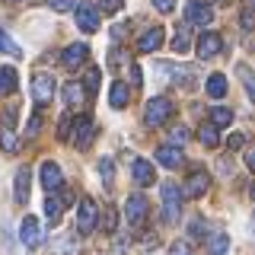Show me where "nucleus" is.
<instances>
[{
	"label": "nucleus",
	"mask_w": 255,
	"mask_h": 255,
	"mask_svg": "<svg viewBox=\"0 0 255 255\" xmlns=\"http://www.w3.org/2000/svg\"><path fill=\"white\" fill-rule=\"evenodd\" d=\"M29 188H32V169L22 166V169H16V182H13V195H16L19 204L29 201Z\"/></svg>",
	"instance_id": "14"
},
{
	"label": "nucleus",
	"mask_w": 255,
	"mask_h": 255,
	"mask_svg": "<svg viewBox=\"0 0 255 255\" xmlns=\"http://www.w3.org/2000/svg\"><path fill=\"white\" fill-rule=\"evenodd\" d=\"M163 42H166V32H163V26H153V29H147V32L140 35L137 48H140L143 54H153V51H156V48L163 45Z\"/></svg>",
	"instance_id": "15"
},
{
	"label": "nucleus",
	"mask_w": 255,
	"mask_h": 255,
	"mask_svg": "<svg viewBox=\"0 0 255 255\" xmlns=\"http://www.w3.org/2000/svg\"><path fill=\"white\" fill-rule=\"evenodd\" d=\"M207 122H211V125H214V128L220 131V128H227L230 122H233V112H230L227 106H217V109H211V115H207Z\"/></svg>",
	"instance_id": "22"
},
{
	"label": "nucleus",
	"mask_w": 255,
	"mask_h": 255,
	"mask_svg": "<svg viewBox=\"0 0 255 255\" xmlns=\"http://www.w3.org/2000/svg\"><path fill=\"white\" fill-rule=\"evenodd\" d=\"M156 159L166 166V169H179V166L185 163V153H182L179 147H172V143H166V147L156 150Z\"/></svg>",
	"instance_id": "17"
},
{
	"label": "nucleus",
	"mask_w": 255,
	"mask_h": 255,
	"mask_svg": "<svg viewBox=\"0 0 255 255\" xmlns=\"http://www.w3.org/2000/svg\"><path fill=\"white\" fill-rule=\"evenodd\" d=\"M70 128H74V118L64 115V118H61V128H58V137H61V140H70Z\"/></svg>",
	"instance_id": "32"
},
{
	"label": "nucleus",
	"mask_w": 255,
	"mask_h": 255,
	"mask_svg": "<svg viewBox=\"0 0 255 255\" xmlns=\"http://www.w3.org/2000/svg\"><path fill=\"white\" fill-rule=\"evenodd\" d=\"M96 90H99V67H90V70H86V93H96Z\"/></svg>",
	"instance_id": "30"
},
{
	"label": "nucleus",
	"mask_w": 255,
	"mask_h": 255,
	"mask_svg": "<svg viewBox=\"0 0 255 255\" xmlns=\"http://www.w3.org/2000/svg\"><path fill=\"white\" fill-rule=\"evenodd\" d=\"M243 143H246V137H243V134H233V137L227 140V147H230V150H239Z\"/></svg>",
	"instance_id": "41"
},
{
	"label": "nucleus",
	"mask_w": 255,
	"mask_h": 255,
	"mask_svg": "<svg viewBox=\"0 0 255 255\" xmlns=\"http://www.w3.org/2000/svg\"><path fill=\"white\" fill-rule=\"evenodd\" d=\"M10 3H16V0H10Z\"/></svg>",
	"instance_id": "48"
},
{
	"label": "nucleus",
	"mask_w": 255,
	"mask_h": 255,
	"mask_svg": "<svg viewBox=\"0 0 255 255\" xmlns=\"http://www.w3.org/2000/svg\"><path fill=\"white\" fill-rule=\"evenodd\" d=\"M169 255H195V249H191V243H185V239H175Z\"/></svg>",
	"instance_id": "31"
},
{
	"label": "nucleus",
	"mask_w": 255,
	"mask_h": 255,
	"mask_svg": "<svg viewBox=\"0 0 255 255\" xmlns=\"http://www.w3.org/2000/svg\"><path fill=\"white\" fill-rule=\"evenodd\" d=\"M191 236H195V239H204V236H207V223H204L201 217L191 220Z\"/></svg>",
	"instance_id": "34"
},
{
	"label": "nucleus",
	"mask_w": 255,
	"mask_h": 255,
	"mask_svg": "<svg viewBox=\"0 0 255 255\" xmlns=\"http://www.w3.org/2000/svg\"><path fill=\"white\" fill-rule=\"evenodd\" d=\"M147 214H150V204H147L143 195H131L125 201V217H128L131 227H143V223H147Z\"/></svg>",
	"instance_id": "6"
},
{
	"label": "nucleus",
	"mask_w": 255,
	"mask_h": 255,
	"mask_svg": "<svg viewBox=\"0 0 255 255\" xmlns=\"http://www.w3.org/2000/svg\"><path fill=\"white\" fill-rule=\"evenodd\" d=\"M38 128H42V115H38V112H35V115L29 118V128H26V137H35V134H38Z\"/></svg>",
	"instance_id": "35"
},
{
	"label": "nucleus",
	"mask_w": 255,
	"mask_h": 255,
	"mask_svg": "<svg viewBox=\"0 0 255 255\" xmlns=\"http://www.w3.org/2000/svg\"><path fill=\"white\" fill-rule=\"evenodd\" d=\"M252 26H255V13L246 10V13H243V29H252Z\"/></svg>",
	"instance_id": "43"
},
{
	"label": "nucleus",
	"mask_w": 255,
	"mask_h": 255,
	"mask_svg": "<svg viewBox=\"0 0 255 255\" xmlns=\"http://www.w3.org/2000/svg\"><path fill=\"white\" fill-rule=\"evenodd\" d=\"M179 214H182V191L175 182H166L163 185V220L179 223Z\"/></svg>",
	"instance_id": "2"
},
{
	"label": "nucleus",
	"mask_w": 255,
	"mask_h": 255,
	"mask_svg": "<svg viewBox=\"0 0 255 255\" xmlns=\"http://www.w3.org/2000/svg\"><path fill=\"white\" fill-rule=\"evenodd\" d=\"M198 140H201L204 147H217V143H220V134H217V128H214L211 122H204L201 128H198Z\"/></svg>",
	"instance_id": "23"
},
{
	"label": "nucleus",
	"mask_w": 255,
	"mask_h": 255,
	"mask_svg": "<svg viewBox=\"0 0 255 255\" xmlns=\"http://www.w3.org/2000/svg\"><path fill=\"white\" fill-rule=\"evenodd\" d=\"M70 140H74V147H80V150H86L93 143V137H96V122L90 115H80V118H74V128H70Z\"/></svg>",
	"instance_id": "5"
},
{
	"label": "nucleus",
	"mask_w": 255,
	"mask_h": 255,
	"mask_svg": "<svg viewBox=\"0 0 255 255\" xmlns=\"http://www.w3.org/2000/svg\"><path fill=\"white\" fill-rule=\"evenodd\" d=\"M246 3V10H255V0H243Z\"/></svg>",
	"instance_id": "45"
},
{
	"label": "nucleus",
	"mask_w": 255,
	"mask_h": 255,
	"mask_svg": "<svg viewBox=\"0 0 255 255\" xmlns=\"http://www.w3.org/2000/svg\"><path fill=\"white\" fill-rule=\"evenodd\" d=\"M153 6L159 13H172V6H175V0H153Z\"/></svg>",
	"instance_id": "39"
},
{
	"label": "nucleus",
	"mask_w": 255,
	"mask_h": 255,
	"mask_svg": "<svg viewBox=\"0 0 255 255\" xmlns=\"http://www.w3.org/2000/svg\"><path fill=\"white\" fill-rule=\"evenodd\" d=\"M102 230H109V233L115 230V211H112V207L106 211V217H102Z\"/></svg>",
	"instance_id": "38"
},
{
	"label": "nucleus",
	"mask_w": 255,
	"mask_h": 255,
	"mask_svg": "<svg viewBox=\"0 0 255 255\" xmlns=\"http://www.w3.org/2000/svg\"><path fill=\"white\" fill-rule=\"evenodd\" d=\"M0 143H3V150H6V153H16V150H19V137H16V134L10 131V125H3V128H0Z\"/></svg>",
	"instance_id": "26"
},
{
	"label": "nucleus",
	"mask_w": 255,
	"mask_h": 255,
	"mask_svg": "<svg viewBox=\"0 0 255 255\" xmlns=\"http://www.w3.org/2000/svg\"><path fill=\"white\" fill-rule=\"evenodd\" d=\"M188 137H191L188 128H182V125H179V128H172V140H175V143H185Z\"/></svg>",
	"instance_id": "37"
},
{
	"label": "nucleus",
	"mask_w": 255,
	"mask_h": 255,
	"mask_svg": "<svg viewBox=\"0 0 255 255\" xmlns=\"http://www.w3.org/2000/svg\"><path fill=\"white\" fill-rule=\"evenodd\" d=\"M77 26L80 32H86V35H93V32H99V10H96L93 3H77Z\"/></svg>",
	"instance_id": "9"
},
{
	"label": "nucleus",
	"mask_w": 255,
	"mask_h": 255,
	"mask_svg": "<svg viewBox=\"0 0 255 255\" xmlns=\"http://www.w3.org/2000/svg\"><path fill=\"white\" fill-rule=\"evenodd\" d=\"M204 86H207V96H211V99H223V96H227V77L223 74H211Z\"/></svg>",
	"instance_id": "20"
},
{
	"label": "nucleus",
	"mask_w": 255,
	"mask_h": 255,
	"mask_svg": "<svg viewBox=\"0 0 255 255\" xmlns=\"http://www.w3.org/2000/svg\"><path fill=\"white\" fill-rule=\"evenodd\" d=\"M246 166H249V169L255 172V150H252V153H249V156H246Z\"/></svg>",
	"instance_id": "44"
},
{
	"label": "nucleus",
	"mask_w": 255,
	"mask_h": 255,
	"mask_svg": "<svg viewBox=\"0 0 255 255\" xmlns=\"http://www.w3.org/2000/svg\"><path fill=\"white\" fill-rule=\"evenodd\" d=\"M172 118V99H166V96H153V99L147 102V112H143V122L147 125H153V128H159V125H166Z\"/></svg>",
	"instance_id": "1"
},
{
	"label": "nucleus",
	"mask_w": 255,
	"mask_h": 255,
	"mask_svg": "<svg viewBox=\"0 0 255 255\" xmlns=\"http://www.w3.org/2000/svg\"><path fill=\"white\" fill-rule=\"evenodd\" d=\"M207 188H211V175H207L204 169H195V172L185 179V188H182V195H185V198H201Z\"/></svg>",
	"instance_id": "11"
},
{
	"label": "nucleus",
	"mask_w": 255,
	"mask_h": 255,
	"mask_svg": "<svg viewBox=\"0 0 255 255\" xmlns=\"http://www.w3.org/2000/svg\"><path fill=\"white\" fill-rule=\"evenodd\" d=\"M42 185H45V191L51 195V191H58L61 185H64V175H61V166L58 163H42Z\"/></svg>",
	"instance_id": "13"
},
{
	"label": "nucleus",
	"mask_w": 255,
	"mask_h": 255,
	"mask_svg": "<svg viewBox=\"0 0 255 255\" xmlns=\"http://www.w3.org/2000/svg\"><path fill=\"white\" fill-rule=\"evenodd\" d=\"M16 86H19L16 70H13V67H0V96H13Z\"/></svg>",
	"instance_id": "19"
},
{
	"label": "nucleus",
	"mask_w": 255,
	"mask_h": 255,
	"mask_svg": "<svg viewBox=\"0 0 255 255\" xmlns=\"http://www.w3.org/2000/svg\"><path fill=\"white\" fill-rule=\"evenodd\" d=\"M185 22H188V26H198V29L211 26V22H214L211 3H204V0H188V3H185Z\"/></svg>",
	"instance_id": "4"
},
{
	"label": "nucleus",
	"mask_w": 255,
	"mask_h": 255,
	"mask_svg": "<svg viewBox=\"0 0 255 255\" xmlns=\"http://www.w3.org/2000/svg\"><path fill=\"white\" fill-rule=\"evenodd\" d=\"M252 198H255V185H252Z\"/></svg>",
	"instance_id": "47"
},
{
	"label": "nucleus",
	"mask_w": 255,
	"mask_h": 255,
	"mask_svg": "<svg viewBox=\"0 0 255 255\" xmlns=\"http://www.w3.org/2000/svg\"><path fill=\"white\" fill-rule=\"evenodd\" d=\"M0 51H6V54H10V58H22V48L16 45V42H13L10 35H6L3 29H0Z\"/></svg>",
	"instance_id": "28"
},
{
	"label": "nucleus",
	"mask_w": 255,
	"mask_h": 255,
	"mask_svg": "<svg viewBox=\"0 0 255 255\" xmlns=\"http://www.w3.org/2000/svg\"><path fill=\"white\" fill-rule=\"evenodd\" d=\"M42 223H38V217H26L19 223V239H22V246H29V249H35L38 243H42Z\"/></svg>",
	"instance_id": "12"
},
{
	"label": "nucleus",
	"mask_w": 255,
	"mask_h": 255,
	"mask_svg": "<svg viewBox=\"0 0 255 255\" xmlns=\"http://www.w3.org/2000/svg\"><path fill=\"white\" fill-rule=\"evenodd\" d=\"M48 6L54 13H67V10H74V0H48Z\"/></svg>",
	"instance_id": "33"
},
{
	"label": "nucleus",
	"mask_w": 255,
	"mask_h": 255,
	"mask_svg": "<svg viewBox=\"0 0 255 255\" xmlns=\"http://www.w3.org/2000/svg\"><path fill=\"white\" fill-rule=\"evenodd\" d=\"M86 58H90V45H83V42H77V45H67L64 48V54H61V64L67 70H77V67H83Z\"/></svg>",
	"instance_id": "10"
},
{
	"label": "nucleus",
	"mask_w": 255,
	"mask_h": 255,
	"mask_svg": "<svg viewBox=\"0 0 255 255\" xmlns=\"http://www.w3.org/2000/svg\"><path fill=\"white\" fill-rule=\"evenodd\" d=\"M188 48H191L188 29H179V32H175V35H172V51H175V54H185Z\"/></svg>",
	"instance_id": "27"
},
{
	"label": "nucleus",
	"mask_w": 255,
	"mask_h": 255,
	"mask_svg": "<svg viewBox=\"0 0 255 255\" xmlns=\"http://www.w3.org/2000/svg\"><path fill=\"white\" fill-rule=\"evenodd\" d=\"M96 227H99V207H96L93 198H83L80 207H77V230L83 236H90Z\"/></svg>",
	"instance_id": "3"
},
{
	"label": "nucleus",
	"mask_w": 255,
	"mask_h": 255,
	"mask_svg": "<svg viewBox=\"0 0 255 255\" xmlns=\"http://www.w3.org/2000/svg\"><path fill=\"white\" fill-rule=\"evenodd\" d=\"M128 70H131V80H134V86H140V83H143V77H140V67H137V64H131Z\"/></svg>",
	"instance_id": "42"
},
{
	"label": "nucleus",
	"mask_w": 255,
	"mask_h": 255,
	"mask_svg": "<svg viewBox=\"0 0 255 255\" xmlns=\"http://www.w3.org/2000/svg\"><path fill=\"white\" fill-rule=\"evenodd\" d=\"M102 10H106V13H118V10H122V0H102Z\"/></svg>",
	"instance_id": "40"
},
{
	"label": "nucleus",
	"mask_w": 255,
	"mask_h": 255,
	"mask_svg": "<svg viewBox=\"0 0 255 255\" xmlns=\"http://www.w3.org/2000/svg\"><path fill=\"white\" fill-rule=\"evenodd\" d=\"M214 3H227V0H214Z\"/></svg>",
	"instance_id": "46"
},
{
	"label": "nucleus",
	"mask_w": 255,
	"mask_h": 255,
	"mask_svg": "<svg viewBox=\"0 0 255 255\" xmlns=\"http://www.w3.org/2000/svg\"><path fill=\"white\" fill-rule=\"evenodd\" d=\"M99 175H102L106 185H112V159H102V163H99Z\"/></svg>",
	"instance_id": "36"
},
{
	"label": "nucleus",
	"mask_w": 255,
	"mask_h": 255,
	"mask_svg": "<svg viewBox=\"0 0 255 255\" xmlns=\"http://www.w3.org/2000/svg\"><path fill=\"white\" fill-rule=\"evenodd\" d=\"M195 51H198L201 61H211V58H217V54L223 51V38L217 35V32H201V38L195 42Z\"/></svg>",
	"instance_id": "8"
},
{
	"label": "nucleus",
	"mask_w": 255,
	"mask_h": 255,
	"mask_svg": "<svg viewBox=\"0 0 255 255\" xmlns=\"http://www.w3.org/2000/svg\"><path fill=\"white\" fill-rule=\"evenodd\" d=\"M83 99H86L83 83H74V80H70V83L64 86V102H67V106H80Z\"/></svg>",
	"instance_id": "21"
},
{
	"label": "nucleus",
	"mask_w": 255,
	"mask_h": 255,
	"mask_svg": "<svg viewBox=\"0 0 255 255\" xmlns=\"http://www.w3.org/2000/svg\"><path fill=\"white\" fill-rule=\"evenodd\" d=\"M252 223H255V220H252ZM252 230H255V227H252Z\"/></svg>",
	"instance_id": "49"
},
{
	"label": "nucleus",
	"mask_w": 255,
	"mask_h": 255,
	"mask_svg": "<svg viewBox=\"0 0 255 255\" xmlns=\"http://www.w3.org/2000/svg\"><path fill=\"white\" fill-rule=\"evenodd\" d=\"M236 74H239V80H243V86H246V93H249V99L255 102V74H252L249 67H246V64H239Z\"/></svg>",
	"instance_id": "25"
},
{
	"label": "nucleus",
	"mask_w": 255,
	"mask_h": 255,
	"mask_svg": "<svg viewBox=\"0 0 255 255\" xmlns=\"http://www.w3.org/2000/svg\"><path fill=\"white\" fill-rule=\"evenodd\" d=\"M54 96V77L45 74V70H38L35 77H32V99L38 102V106H48Z\"/></svg>",
	"instance_id": "7"
},
{
	"label": "nucleus",
	"mask_w": 255,
	"mask_h": 255,
	"mask_svg": "<svg viewBox=\"0 0 255 255\" xmlns=\"http://www.w3.org/2000/svg\"><path fill=\"white\" fill-rule=\"evenodd\" d=\"M128 99H131V90H128V83L115 80V83H112V90H109V102H112V109H125V106H128Z\"/></svg>",
	"instance_id": "18"
},
{
	"label": "nucleus",
	"mask_w": 255,
	"mask_h": 255,
	"mask_svg": "<svg viewBox=\"0 0 255 255\" xmlns=\"http://www.w3.org/2000/svg\"><path fill=\"white\" fill-rule=\"evenodd\" d=\"M45 214H48V220H51V223H61V214H64V204L58 201V198H48V201H45Z\"/></svg>",
	"instance_id": "29"
},
{
	"label": "nucleus",
	"mask_w": 255,
	"mask_h": 255,
	"mask_svg": "<svg viewBox=\"0 0 255 255\" xmlns=\"http://www.w3.org/2000/svg\"><path fill=\"white\" fill-rule=\"evenodd\" d=\"M227 249H230V236L227 233H214L207 239V252L211 255H227Z\"/></svg>",
	"instance_id": "24"
},
{
	"label": "nucleus",
	"mask_w": 255,
	"mask_h": 255,
	"mask_svg": "<svg viewBox=\"0 0 255 255\" xmlns=\"http://www.w3.org/2000/svg\"><path fill=\"white\" fill-rule=\"evenodd\" d=\"M131 175H134V182H137L140 188H147V185H153V163L150 159H134V166H131Z\"/></svg>",
	"instance_id": "16"
}]
</instances>
